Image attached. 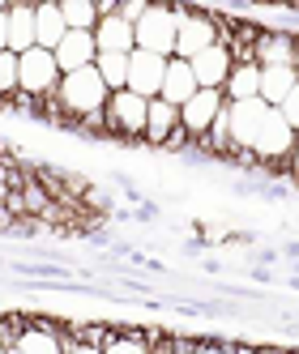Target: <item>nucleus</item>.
I'll list each match as a JSON object with an SVG mask.
<instances>
[{
  "label": "nucleus",
  "mask_w": 299,
  "mask_h": 354,
  "mask_svg": "<svg viewBox=\"0 0 299 354\" xmlns=\"http://www.w3.org/2000/svg\"><path fill=\"white\" fill-rule=\"evenodd\" d=\"M171 9H176V60H192L218 47V26L210 9L201 5H171Z\"/></svg>",
  "instance_id": "nucleus-1"
},
{
  "label": "nucleus",
  "mask_w": 299,
  "mask_h": 354,
  "mask_svg": "<svg viewBox=\"0 0 299 354\" xmlns=\"http://www.w3.org/2000/svg\"><path fill=\"white\" fill-rule=\"evenodd\" d=\"M103 133L116 137V141H124V145H141V133H145V98H137L133 90L107 94Z\"/></svg>",
  "instance_id": "nucleus-2"
},
{
  "label": "nucleus",
  "mask_w": 299,
  "mask_h": 354,
  "mask_svg": "<svg viewBox=\"0 0 299 354\" xmlns=\"http://www.w3.org/2000/svg\"><path fill=\"white\" fill-rule=\"evenodd\" d=\"M137 52H154V56H176V9L171 5H150L145 17L133 26Z\"/></svg>",
  "instance_id": "nucleus-3"
},
{
  "label": "nucleus",
  "mask_w": 299,
  "mask_h": 354,
  "mask_svg": "<svg viewBox=\"0 0 299 354\" xmlns=\"http://www.w3.org/2000/svg\"><path fill=\"white\" fill-rule=\"evenodd\" d=\"M60 82V68L56 56L43 52V47H30L26 56H17V94H30V98H47Z\"/></svg>",
  "instance_id": "nucleus-4"
},
{
  "label": "nucleus",
  "mask_w": 299,
  "mask_h": 354,
  "mask_svg": "<svg viewBox=\"0 0 299 354\" xmlns=\"http://www.w3.org/2000/svg\"><path fill=\"white\" fill-rule=\"evenodd\" d=\"M291 149H295V133L282 124V115L269 107L265 120H261V129H257V137H253L248 158H253V162H287Z\"/></svg>",
  "instance_id": "nucleus-5"
},
{
  "label": "nucleus",
  "mask_w": 299,
  "mask_h": 354,
  "mask_svg": "<svg viewBox=\"0 0 299 354\" xmlns=\"http://www.w3.org/2000/svg\"><path fill=\"white\" fill-rule=\"evenodd\" d=\"M265 103L261 98H248V103H227V137H231V149L235 158H248V149H253V137L265 120Z\"/></svg>",
  "instance_id": "nucleus-6"
},
{
  "label": "nucleus",
  "mask_w": 299,
  "mask_h": 354,
  "mask_svg": "<svg viewBox=\"0 0 299 354\" xmlns=\"http://www.w3.org/2000/svg\"><path fill=\"white\" fill-rule=\"evenodd\" d=\"M227 107V98H222V90H197L188 103L180 107V129L197 141V137H206L210 133V124L218 120V111Z\"/></svg>",
  "instance_id": "nucleus-7"
},
{
  "label": "nucleus",
  "mask_w": 299,
  "mask_h": 354,
  "mask_svg": "<svg viewBox=\"0 0 299 354\" xmlns=\"http://www.w3.org/2000/svg\"><path fill=\"white\" fill-rule=\"evenodd\" d=\"M163 73H167V56L133 52L129 56V90L150 103V98H158V90H163Z\"/></svg>",
  "instance_id": "nucleus-8"
},
{
  "label": "nucleus",
  "mask_w": 299,
  "mask_h": 354,
  "mask_svg": "<svg viewBox=\"0 0 299 354\" xmlns=\"http://www.w3.org/2000/svg\"><path fill=\"white\" fill-rule=\"evenodd\" d=\"M52 56H56L60 77H64V73H78V68H90V64H94V56H98L94 35H90V30H69Z\"/></svg>",
  "instance_id": "nucleus-9"
},
{
  "label": "nucleus",
  "mask_w": 299,
  "mask_h": 354,
  "mask_svg": "<svg viewBox=\"0 0 299 354\" xmlns=\"http://www.w3.org/2000/svg\"><path fill=\"white\" fill-rule=\"evenodd\" d=\"M291 56H295V30H261L253 47L257 68H291Z\"/></svg>",
  "instance_id": "nucleus-10"
},
{
  "label": "nucleus",
  "mask_w": 299,
  "mask_h": 354,
  "mask_svg": "<svg viewBox=\"0 0 299 354\" xmlns=\"http://www.w3.org/2000/svg\"><path fill=\"white\" fill-rule=\"evenodd\" d=\"M188 68H192V77H197V90H222V82H227V73H231L235 64H231V52H227V47H210V52L192 56Z\"/></svg>",
  "instance_id": "nucleus-11"
},
{
  "label": "nucleus",
  "mask_w": 299,
  "mask_h": 354,
  "mask_svg": "<svg viewBox=\"0 0 299 354\" xmlns=\"http://www.w3.org/2000/svg\"><path fill=\"white\" fill-rule=\"evenodd\" d=\"M94 35V47L98 52H107V56H133L137 52V43H133V26L124 17H98V26L90 30Z\"/></svg>",
  "instance_id": "nucleus-12"
},
{
  "label": "nucleus",
  "mask_w": 299,
  "mask_h": 354,
  "mask_svg": "<svg viewBox=\"0 0 299 354\" xmlns=\"http://www.w3.org/2000/svg\"><path fill=\"white\" fill-rule=\"evenodd\" d=\"M176 129H180V107L163 103V98H150V103H145V133H141V145L158 149Z\"/></svg>",
  "instance_id": "nucleus-13"
},
{
  "label": "nucleus",
  "mask_w": 299,
  "mask_h": 354,
  "mask_svg": "<svg viewBox=\"0 0 299 354\" xmlns=\"http://www.w3.org/2000/svg\"><path fill=\"white\" fill-rule=\"evenodd\" d=\"M35 47V0H9V52L26 56Z\"/></svg>",
  "instance_id": "nucleus-14"
},
{
  "label": "nucleus",
  "mask_w": 299,
  "mask_h": 354,
  "mask_svg": "<svg viewBox=\"0 0 299 354\" xmlns=\"http://www.w3.org/2000/svg\"><path fill=\"white\" fill-rule=\"evenodd\" d=\"M64 35H69V26L60 17V5H56V0H39V5H35V47L56 52Z\"/></svg>",
  "instance_id": "nucleus-15"
},
{
  "label": "nucleus",
  "mask_w": 299,
  "mask_h": 354,
  "mask_svg": "<svg viewBox=\"0 0 299 354\" xmlns=\"http://www.w3.org/2000/svg\"><path fill=\"white\" fill-rule=\"evenodd\" d=\"M192 94H197V77H192L188 60H176V56H171V60H167V73H163L158 98H163V103H171V107H184Z\"/></svg>",
  "instance_id": "nucleus-16"
},
{
  "label": "nucleus",
  "mask_w": 299,
  "mask_h": 354,
  "mask_svg": "<svg viewBox=\"0 0 299 354\" xmlns=\"http://www.w3.org/2000/svg\"><path fill=\"white\" fill-rule=\"evenodd\" d=\"M222 98L227 103H248V98H261V68L257 64H235L222 82Z\"/></svg>",
  "instance_id": "nucleus-17"
},
{
  "label": "nucleus",
  "mask_w": 299,
  "mask_h": 354,
  "mask_svg": "<svg viewBox=\"0 0 299 354\" xmlns=\"http://www.w3.org/2000/svg\"><path fill=\"white\" fill-rule=\"evenodd\" d=\"M94 73H98V82L107 86V94L129 90V56H107V52H98V56H94Z\"/></svg>",
  "instance_id": "nucleus-18"
},
{
  "label": "nucleus",
  "mask_w": 299,
  "mask_h": 354,
  "mask_svg": "<svg viewBox=\"0 0 299 354\" xmlns=\"http://www.w3.org/2000/svg\"><path fill=\"white\" fill-rule=\"evenodd\" d=\"M295 68H261V103L265 107H278L282 98L295 90Z\"/></svg>",
  "instance_id": "nucleus-19"
},
{
  "label": "nucleus",
  "mask_w": 299,
  "mask_h": 354,
  "mask_svg": "<svg viewBox=\"0 0 299 354\" xmlns=\"http://www.w3.org/2000/svg\"><path fill=\"white\" fill-rule=\"evenodd\" d=\"M56 5H60V17H64L69 30H94L98 26L94 0H56Z\"/></svg>",
  "instance_id": "nucleus-20"
},
{
  "label": "nucleus",
  "mask_w": 299,
  "mask_h": 354,
  "mask_svg": "<svg viewBox=\"0 0 299 354\" xmlns=\"http://www.w3.org/2000/svg\"><path fill=\"white\" fill-rule=\"evenodd\" d=\"M103 354H150V342H145V333L141 328H116V337L103 346Z\"/></svg>",
  "instance_id": "nucleus-21"
},
{
  "label": "nucleus",
  "mask_w": 299,
  "mask_h": 354,
  "mask_svg": "<svg viewBox=\"0 0 299 354\" xmlns=\"http://www.w3.org/2000/svg\"><path fill=\"white\" fill-rule=\"evenodd\" d=\"M13 94H17V56L0 52V103H9Z\"/></svg>",
  "instance_id": "nucleus-22"
},
{
  "label": "nucleus",
  "mask_w": 299,
  "mask_h": 354,
  "mask_svg": "<svg viewBox=\"0 0 299 354\" xmlns=\"http://www.w3.org/2000/svg\"><path fill=\"white\" fill-rule=\"evenodd\" d=\"M273 111H278V115H282V124H287V129H291V133L299 129V82H295V90H291V94H287V98H282V103H278V107H273Z\"/></svg>",
  "instance_id": "nucleus-23"
},
{
  "label": "nucleus",
  "mask_w": 299,
  "mask_h": 354,
  "mask_svg": "<svg viewBox=\"0 0 299 354\" xmlns=\"http://www.w3.org/2000/svg\"><path fill=\"white\" fill-rule=\"evenodd\" d=\"M145 9H150V0H120V5H116V17H124L129 26H137V21L145 17Z\"/></svg>",
  "instance_id": "nucleus-24"
},
{
  "label": "nucleus",
  "mask_w": 299,
  "mask_h": 354,
  "mask_svg": "<svg viewBox=\"0 0 299 354\" xmlns=\"http://www.w3.org/2000/svg\"><path fill=\"white\" fill-rule=\"evenodd\" d=\"M60 350L64 354H103L98 346H86V342H73L69 333H64V324H60Z\"/></svg>",
  "instance_id": "nucleus-25"
},
{
  "label": "nucleus",
  "mask_w": 299,
  "mask_h": 354,
  "mask_svg": "<svg viewBox=\"0 0 299 354\" xmlns=\"http://www.w3.org/2000/svg\"><path fill=\"white\" fill-rule=\"evenodd\" d=\"M0 52H9V5L0 9Z\"/></svg>",
  "instance_id": "nucleus-26"
},
{
  "label": "nucleus",
  "mask_w": 299,
  "mask_h": 354,
  "mask_svg": "<svg viewBox=\"0 0 299 354\" xmlns=\"http://www.w3.org/2000/svg\"><path fill=\"white\" fill-rule=\"evenodd\" d=\"M192 354H231V342H222V346H192Z\"/></svg>",
  "instance_id": "nucleus-27"
},
{
  "label": "nucleus",
  "mask_w": 299,
  "mask_h": 354,
  "mask_svg": "<svg viewBox=\"0 0 299 354\" xmlns=\"http://www.w3.org/2000/svg\"><path fill=\"white\" fill-rule=\"evenodd\" d=\"M291 68H295V77H299V35H295V56H291Z\"/></svg>",
  "instance_id": "nucleus-28"
},
{
  "label": "nucleus",
  "mask_w": 299,
  "mask_h": 354,
  "mask_svg": "<svg viewBox=\"0 0 299 354\" xmlns=\"http://www.w3.org/2000/svg\"><path fill=\"white\" fill-rule=\"evenodd\" d=\"M9 192H13L9 184H0V205H5V201H9Z\"/></svg>",
  "instance_id": "nucleus-29"
},
{
  "label": "nucleus",
  "mask_w": 299,
  "mask_h": 354,
  "mask_svg": "<svg viewBox=\"0 0 299 354\" xmlns=\"http://www.w3.org/2000/svg\"><path fill=\"white\" fill-rule=\"evenodd\" d=\"M295 145H299V129H295Z\"/></svg>",
  "instance_id": "nucleus-30"
},
{
  "label": "nucleus",
  "mask_w": 299,
  "mask_h": 354,
  "mask_svg": "<svg viewBox=\"0 0 299 354\" xmlns=\"http://www.w3.org/2000/svg\"><path fill=\"white\" fill-rule=\"evenodd\" d=\"M5 5H9V0H0V9H5Z\"/></svg>",
  "instance_id": "nucleus-31"
},
{
  "label": "nucleus",
  "mask_w": 299,
  "mask_h": 354,
  "mask_svg": "<svg viewBox=\"0 0 299 354\" xmlns=\"http://www.w3.org/2000/svg\"><path fill=\"white\" fill-rule=\"evenodd\" d=\"M0 354H9V350H0Z\"/></svg>",
  "instance_id": "nucleus-32"
},
{
  "label": "nucleus",
  "mask_w": 299,
  "mask_h": 354,
  "mask_svg": "<svg viewBox=\"0 0 299 354\" xmlns=\"http://www.w3.org/2000/svg\"><path fill=\"white\" fill-rule=\"evenodd\" d=\"M9 354H17V350H9Z\"/></svg>",
  "instance_id": "nucleus-33"
},
{
  "label": "nucleus",
  "mask_w": 299,
  "mask_h": 354,
  "mask_svg": "<svg viewBox=\"0 0 299 354\" xmlns=\"http://www.w3.org/2000/svg\"><path fill=\"white\" fill-rule=\"evenodd\" d=\"M287 354H295V350H287Z\"/></svg>",
  "instance_id": "nucleus-34"
}]
</instances>
